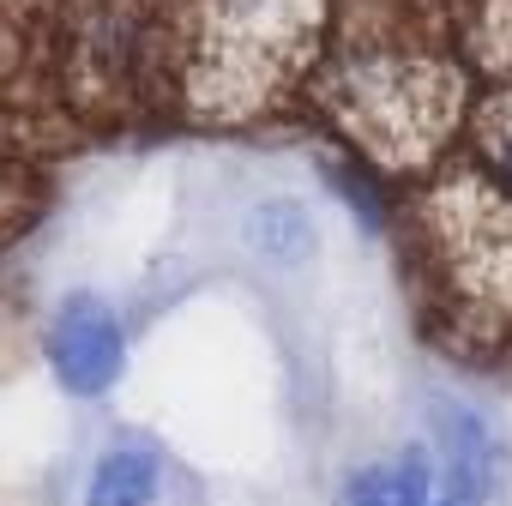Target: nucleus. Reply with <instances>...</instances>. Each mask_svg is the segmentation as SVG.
Segmentation results:
<instances>
[{
  "mask_svg": "<svg viewBox=\"0 0 512 506\" xmlns=\"http://www.w3.org/2000/svg\"><path fill=\"white\" fill-rule=\"evenodd\" d=\"M181 91L211 115L260 109L308 55L320 0H181Z\"/></svg>",
  "mask_w": 512,
  "mask_h": 506,
  "instance_id": "1",
  "label": "nucleus"
},
{
  "mask_svg": "<svg viewBox=\"0 0 512 506\" xmlns=\"http://www.w3.org/2000/svg\"><path fill=\"white\" fill-rule=\"evenodd\" d=\"M422 241L458 320L476 332H506L512 326V199L476 163H464L428 193Z\"/></svg>",
  "mask_w": 512,
  "mask_h": 506,
  "instance_id": "2",
  "label": "nucleus"
},
{
  "mask_svg": "<svg viewBox=\"0 0 512 506\" xmlns=\"http://www.w3.org/2000/svg\"><path fill=\"white\" fill-rule=\"evenodd\" d=\"M67 73L85 103H145L181 79V13L175 0H73Z\"/></svg>",
  "mask_w": 512,
  "mask_h": 506,
  "instance_id": "3",
  "label": "nucleus"
},
{
  "mask_svg": "<svg viewBox=\"0 0 512 506\" xmlns=\"http://www.w3.org/2000/svg\"><path fill=\"white\" fill-rule=\"evenodd\" d=\"M332 109L362 163L416 169L452 133L458 85L428 61H362L332 85Z\"/></svg>",
  "mask_w": 512,
  "mask_h": 506,
  "instance_id": "4",
  "label": "nucleus"
},
{
  "mask_svg": "<svg viewBox=\"0 0 512 506\" xmlns=\"http://www.w3.org/2000/svg\"><path fill=\"white\" fill-rule=\"evenodd\" d=\"M43 362L67 398H109L127 374V326L109 296L67 290L43 320Z\"/></svg>",
  "mask_w": 512,
  "mask_h": 506,
  "instance_id": "5",
  "label": "nucleus"
},
{
  "mask_svg": "<svg viewBox=\"0 0 512 506\" xmlns=\"http://www.w3.org/2000/svg\"><path fill=\"white\" fill-rule=\"evenodd\" d=\"M428 458H434V488L446 506H482L494 494V476H500V434L494 422L464 404V398H440L428 410Z\"/></svg>",
  "mask_w": 512,
  "mask_h": 506,
  "instance_id": "6",
  "label": "nucleus"
},
{
  "mask_svg": "<svg viewBox=\"0 0 512 506\" xmlns=\"http://www.w3.org/2000/svg\"><path fill=\"white\" fill-rule=\"evenodd\" d=\"M169 494V458L151 434H115L91 476H85V500L79 506H163Z\"/></svg>",
  "mask_w": 512,
  "mask_h": 506,
  "instance_id": "7",
  "label": "nucleus"
},
{
  "mask_svg": "<svg viewBox=\"0 0 512 506\" xmlns=\"http://www.w3.org/2000/svg\"><path fill=\"white\" fill-rule=\"evenodd\" d=\"M241 241L247 253L260 266L272 272H302L314 260V247H320V229H314V211L290 193H266V199H253L247 217H241Z\"/></svg>",
  "mask_w": 512,
  "mask_h": 506,
  "instance_id": "8",
  "label": "nucleus"
},
{
  "mask_svg": "<svg viewBox=\"0 0 512 506\" xmlns=\"http://www.w3.org/2000/svg\"><path fill=\"white\" fill-rule=\"evenodd\" d=\"M470 163L512 199V91H500L494 103H482L476 127H470Z\"/></svg>",
  "mask_w": 512,
  "mask_h": 506,
  "instance_id": "9",
  "label": "nucleus"
},
{
  "mask_svg": "<svg viewBox=\"0 0 512 506\" xmlns=\"http://www.w3.org/2000/svg\"><path fill=\"white\" fill-rule=\"evenodd\" d=\"M326 175H332V193L350 205V217H356L368 235H380V229L392 223V211H386V193H380V181H374V169H368L362 157H350V163H332Z\"/></svg>",
  "mask_w": 512,
  "mask_h": 506,
  "instance_id": "10",
  "label": "nucleus"
},
{
  "mask_svg": "<svg viewBox=\"0 0 512 506\" xmlns=\"http://www.w3.org/2000/svg\"><path fill=\"white\" fill-rule=\"evenodd\" d=\"M344 506H392V464H362L344 488Z\"/></svg>",
  "mask_w": 512,
  "mask_h": 506,
  "instance_id": "11",
  "label": "nucleus"
},
{
  "mask_svg": "<svg viewBox=\"0 0 512 506\" xmlns=\"http://www.w3.org/2000/svg\"><path fill=\"white\" fill-rule=\"evenodd\" d=\"M25 61V19H19V0H0V79L19 73Z\"/></svg>",
  "mask_w": 512,
  "mask_h": 506,
  "instance_id": "12",
  "label": "nucleus"
},
{
  "mask_svg": "<svg viewBox=\"0 0 512 506\" xmlns=\"http://www.w3.org/2000/svg\"><path fill=\"white\" fill-rule=\"evenodd\" d=\"M25 211V175L7 163V157H0V235H7L13 229V217Z\"/></svg>",
  "mask_w": 512,
  "mask_h": 506,
  "instance_id": "13",
  "label": "nucleus"
},
{
  "mask_svg": "<svg viewBox=\"0 0 512 506\" xmlns=\"http://www.w3.org/2000/svg\"><path fill=\"white\" fill-rule=\"evenodd\" d=\"M434 506H446V500H434Z\"/></svg>",
  "mask_w": 512,
  "mask_h": 506,
  "instance_id": "14",
  "label": "nucleus"
}]
</instances>
